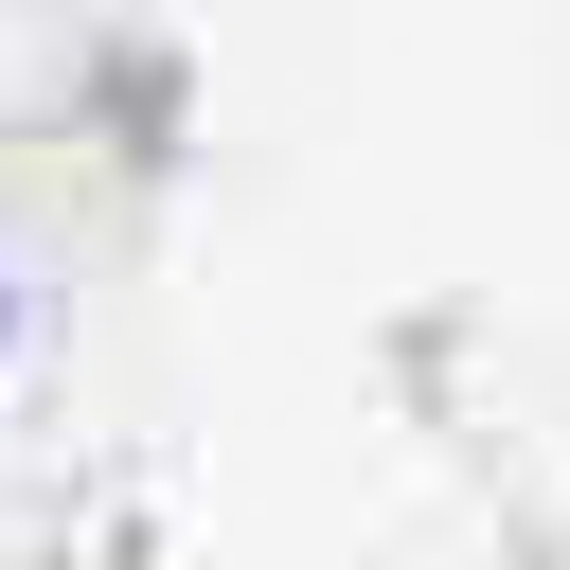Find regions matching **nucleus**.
Instances as JSON below:
<instances>
[]
</instances>
